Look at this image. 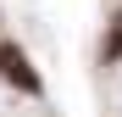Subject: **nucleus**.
Masks as SVG:
<instances>
[{"instance_id":"obj_1","label":"nucleus","mask_w":122,"mask_h":117,"mask_svg":"<svg viewBox=\"0 0 122 117\" xmlns=\"http://www.w3.org/2000/svg\"><path fill=\"white\" fill-rule=\"evenodd\" d=\"M0 78H6L11 89H22V95H39V89H45L39 72H33V61H28V50L11 45V39H0Z\"/></svg>"},{"instance_id":"obj_2","label":"nucleus","mask_w":122,"mask_h":117,"mask_svg":"<svg viewBox=\"0 0 122 117\" xmlns=\"http://www.w3.org/2000/svg\"><path fill=\"white\" fill-rule=\"evenodd\" d=\"M100 56H106V61H122V11L111 17V33H106V45H100Z\"/></svg>"}]
</instances>
